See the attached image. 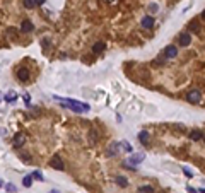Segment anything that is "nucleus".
<instances>
[{"label": "nucleus", "instance_id": "f257e3e1", "mask_svg": "<svg viewBox=\"0 0 205 193\" xmlns=\"http://www.w3.org/2000/svg\"><path fill=\"white\" fill-rule=\"evenodd\" d=\"M57 101H60L62 104L65 108H70L72 111H77V113H86V111H89V104H86V103H79V101H74V99H57Z\"/></svg>", "mask_w": 205, "mask_h": 193}, {"label": "nucleus", "instance_id": "f03ea898", "mask_svg": "<svg viewBox=\"0 0 205 193\" xmlns=\"http://www.w3.org/2000/svg\"><path fill=\"white\" fill-rule=\"evenodd\" d=\"M186 101H188V103H192V104H198L202 101V92L198 89L190 91V92L186 94Z\"/></svg>", "mask_w": 205, "mask_h": 193}, {"label": "nucleus", "instance_id": "7ed1b4c3", "mask_svg": "<svg viewBox=\"0 0 205 193\" xmlns=\"http://www.w3.org/2000/svg\"><path fill=\"white\" fill-rule=\"evenodd\" d=\"M50 166L53 167V169H57V171H63L65 169V166H63V161H62V157L58 154H55L51 157V161H50Z\"/></svg>", "mask_w": 205, "mask_h": 193}, {"label": "nucleus", "instance_id": "20e7f679", "mask_svg": "<svg viewBox=\"0 0 205 193\" xmlns=\"http://www.w3.org/2000/svg\"><path fill=\"white\" fill-rule=\"evenodd\" d=\"M164 58H175L176 55H178V48L175 46V45H168L166 48H164Z\"/></svg>", "mask_w": 205, "mask_h": 193}, {"label": "nucleus", "instance_id": "39448f33", "mask_svg": "<svg viewBox=\"0 0 205 193\" xmlns=\"http://www.w3.org/2000/svg\"><path fill=\"white\" fill-rule=\"evenodd\" d=\"M29 77H31V73H29V70H27V69H19L17 70V79L21 82H27V80H29Z\"/></svg>", "mask_w": 205, "mask_h": 193}, {"label": "nucleus", "instance_id": "423d86ee", "mask_svg": "<svg viewBox=\"0 0 205 193\" xmlns=\"http://www.w3.org/2000/svg\"><path fill=\"white\" fill-rule=\"evenodd\" d=\"M33 29H34V26H33V22H31L29 19H24V21L21 22V31L22 33H31Z\"/></svg>", "mask_w": 205, "mask_h": 193}, {"label": "nucleus", "instance_id": "0eeeda50", "mask_svg": "<svg viewBox=\"0 0 205 193\" xmlns=\"http://www.w3.org/2000/svg\"><path fill=\"white\" fill-rule=\"evenodd\" d=\"M142 27H145V29H152L154 27V17L152 16H144V19H142Z\"/></svg>", "mask_w": 205, "mask_h": 193}, {"label": "nucleus", "instance_id": "6e6552de", "mask_svg": "<svg viewBox=\"0 0 205 193\" xmlns=\"http://www.w3.org/2000/svg\"><path fill=\"white\" fill-rule=\"evenodd\" d=\"M190 41H192L190 33H183V34H179V45H181V46H188Z\"/></svg>", "mask_w": 205, "mask_h": 193}, {"label": "nucleus", "instance_id": "1a4fd4ad", "mask_svg": "<svg viewBox=\"0 0 205 193\" xmlns=\"http://www.w3.org/2000/svg\"><path fill=\"white\" fill-rule=\"evenodd\" d=\"M104 48H106V45L103 43V41H97V43L92 46V53H94V55H99V53L104 52Z\"/></svg>", "mask_w": 205, "mask_h": 193}, {"label": "nucleus", "instance_id": "9d476101", "mask_svg": "<svg viewBox=\"0 0 205 193\" xmlns=\"http://www.w3.org/2000/svg\"><path fill=\"white\" fill-rule=\"evenodd\" d=\"M115 183H116L120 188H127L128 186V180L123 178V176H116V178H115Z\"/></svg>", "mask_w": 205, "mask_h": 193}, {"label": "nucleus", "instance_id": "9b49d317", "mask_svg": "<svg viewBox=\"0 0 205 193\" xmlns=\"http://www.w3.org/2000/svg\"><path fill=\"white\" fill-rule=\"evenodd\" d=\"M24 142H26V138H24V135H22V133H17V135H16V137H14V147H21L22 144H24Z\"/></svg>", "mask_w": 205, "mask_h": 193}, {"label": "nucleus", "instance_id": "f8f14e48", "mask_svg": "<svg viewBox=\"0 0 205 193\" xmlns=\"http://www.w3.org/2000/svg\"><path fill=\"white\" fill-rule=\"evenodd\" d=\"M145 159V154H133L130 155V164H139Z\"/></svg>", "mask_w": 205, "mask_h": 193}, {"label": "nucleus", "instance_id": "ddd939ff", "mask_svg": "<svg viewBox=\"0 0 205 193\" xmlns=\"http://www.w3.org/2000/svg\"><path fill=\"white\" fill-rule=\"evenodd\" d=\"M16 99H17V92H16V91H9V92L5 94V101H7V103H14Z\"/></svg>", "mask_w": 205, "mask_h": 193}, {"label": "nucleus", "instance_id": "4468645a", "mask_svg": "<svg viewBox=\"0 0 205 193\" xmlns=\"http://www.w3.org/2000/svg\"><path fill=\"white\" fill-rule=\"evenodd\" d=\"M120 149H123V152H132L133 147H132V144H128L127 140H123V142H120Z\"/></svg>", "mask_w": 205, "mask_h": 193}, {"label": "nucleus", "instance_id": "2eb2a0df", "mask_svg": "<svg viewBox=\"0 0 205 193\" xmlns=\"http://www.w3.org/2000/svg\"><path fill=\"white\" fill-rule=\"evenodd\" d=\"M139 140H140V144L147 145V144H149V133L147 132H140L139 133Z\"/></svg>", "mask_w": 205, "mask_h": 193}, {"label": "nucleus", "instance_id": "dca6fc26", "mask_svg": "<svg viewBox=\"0 0 205 193\" xmlns=\"http://www.w3.org/2000/svg\"><path fill=\"white\" fill-rule=\"evenodd\" d=\"M202 137H203V133H202L200 130H193V132H190V138H192V140H200Z\"/></svg>", "mask_w": 205, "mask_h": 193}, {"label": "nucleus", "instance_id": "f3484780", "mask_svg": "<svg viewBox=\"0 0 205 193\" xmlns=\"http://www.w3.org/2000/svg\"><path fill=\"white\" fill-rule=\"evenodd\" d=\"M89 137H91V142H92V144H96V142L99 140V132L92 128L91 132H89Z\"/></svg>", "mask_w": 205, "mask_h": 193}, {"label": "nucleus", "instance_id": "a211bd4d", "mask_svg": "<svg viewBox=\"0 0 205 193\" xmlns=\"http://www.w3.org/2000/svg\"><path fill=\"white\" fill-rule=\"evenodd\" d=\"M137 193H154V188L150 184H145V186H140V188L137 190Z\"/></svg>", "mask_w": 205, "mask_h": 193}, {"label": "nucleus", "instance_id": "6ab92c4d", "mask_svg": "<svg viewBox=\"0 0 205 193\" xmlns=\"http://www.w3.org/2000/svg\"><path fill=\"white\" fill-rule=\"evenodd\" d=\"M120 149V144H116V142H113V144H111V145L108 147V155H113L115 152H116V150Z\"/></svg>", "mask_w": 205, "mask_h": 193}, {"label": "nucleus", "instance_id": "aec40b11", "mask_svg": "<svg viewBox=\"0 0 205 193\" xmlns=\"http://www.w3.org/2000/svg\"><path fill=\"white\" fill-rule=\"evenodd\" d=\"M22 184H24L26 188H29L31 184H33V176H31V174L24 176V180H22Z\"/></svg>", "mask_w": 205, "mask_h": 193}, {"label": "nucleus", "instance_id": "412c9836", "mask_svg": "<svg viewBox=\"0 0 205 193\" xmlns=\"http://www.w3.org/2000/svg\"><path fill=\"white\" fill-rule=\"evenodd\" d=\"M31 176H33V180H38V181H44V178H43V174L39 171H33L31 173Z\"/></svg>", "mask_w": 205, "mask_h": 193}, {"label": "nucleus", "instance_id": "4be33fe9", "mask_svg": "<svg viewBox=\"0 0 205 193\" xmlns=\"http://www.w3.org/2000/svg\"><path fill=\"white\" fill-rule=\"evenodd\" d=\"M5 190H7L9 193H16V191H17V186L12 184V183H7V184H5Z\"/></svg>", "mask_w": 205, "mask_h": 193}, {"label": "nucleus", "instance_id": "5701e85b", "mask_svg": "<svg viewBox=\"0 0 205 193\" xmlns=\"http://www.w3.org/2000/svg\"><path fill=\"white\" fill-rule=\"evenodd\" d=\"M7 34H9L10 38H17V31L14 29V27H7Z\"/></svg>", "mask_w": 205, "mask_h": 193}, {"label": "nucleus", "instance_id": "b1692460", "mask_svg": "<svg viewBox=\"0 0 205 193\" xmlns=\"http://www.w3.org/2000/svg\"><path fill=\"white\" fill-rule=\"evenodd\" d=\"M24 7L26 9H34V2L33 0H24Z\"/></svg>", "mask_w": 205, "mask_h": 193}, {"label": "nucleus", "instance_id": "393cba45", "mask_svg": "<svg viewBox=\"0 0 205 193\" xmlns=\"http://www.w3.org/2000/svg\"><path fill=\"white\" fill-rule=\"evenodd\" d=\"M157 9H159V7H157V4H150V5H149V10H150V12H156Z\"/></svg>", "mask_w": 205, "mask_h": 193}, {"label": "nucleus", "instance_id": "a878e982", "mask_svg": "<svg viewBox=\"0 0 205 193\" xmlns=\"http://www.w3.org/2000/svg\"><path fill=\"white\" fill-rule=\"evenodd\" d=\"M183 173H185V174L188 176V178H192V176H193V173L190 171V169H188V167H183Z\"/></svg>", "mask_w": 205, "mask_h": 193}, {"label": "nucleus", "instance_id": "bb28decb", "mask_svg": "<svg viewBox=\"0 0 205 193\" xmlns=\"http://www.w3.org/2000/svg\"><path fill=\"white\" fill-rule=\"evenodd\" d=\"M190 27H192V29H193V31H198V27H200V24H196V22H195V21H193V22H192V24H190Z\"/></svg>", "mask_w": 205, "mask_h": 193}, {"label": "nucleus", "instance_id": "cd10ccee", "mask_svg": "<svg viewBox=\"0 0 205 193\" xmlns=\"http://www.w3.org/2000/svg\"><path fill=\"white\" fill-rule=\"evenodd\" d=\"M186 191H188V193H198L195 188H192V186H186Z\"/></svg>", "mask_w": 205, "mask_h": 193}, {"label": "nucleus", "instance_id": "c85d7f7f", "mask_svg": "<svg viewBox=\"0 0 205 193\" xmlns=\"http://www.w3.org/2000/svg\"><path fill=\"white\" fill-rule=\"evenodd\" d=\"M24 101H26L27 104H29V101H31V96L27 94V92H26V94H24Z\"/></svg>", "mask_w": 205, "mask_h": 193}, {"label": "nucleus", "instance_id": "c756f323", "mask_svg": "<svg viewBox=\"0 0 205 193\" xmlns=\"http://www.w3.org/2000/svg\"><path fill=\"white\" fill-rule=\"evenodd\" d=\"M34 2V5H43L44 4V0H33Z\"/></svg>", "mask_w": 205, "mask_h": 193}, {"label": "nucleus", "instance_id": "7c9ffc66", "mask_svg": "<svg viewBox=\"0 0 205 193\" xmlns=\"http://www.w3.org/2000/svg\"><path fill=\"white\" fill-rule=\"evenodd\" d=\"M21 157H22V159H24V161H26V163H29V155H26V154H22V155H21Z\"/></svg>", "mask_w": 205, "mask_h": 193}, {"label": "nucleus", "instance_id": "2f4dec72", "mask_svg": "<svg viewBox=\"0 0 205 193\" xmlns=\"http://www.w3.org/2000/svg\"><path fill=\"white\" fill-rule=\"evenodd\" d=\"M2 186H5V184H4V181L0 180V188H2Z\"/></svg>", "mask_w": 205, "mask_h": 193}, {"label": "nucleus", "instance_id": "473e14b6", "mask_svg": "<svg viewBox=\"0 0 205 193\" xmlns=\"http://www.w3.org/2000/svg\"><path fill=\"white\" fill-rule=\"evenodd\" d=\"M50 193H58V191H57V190H51V191H50Z\"/></svg>", "mask_w": 205, "mask_h": 193}, {"label": "nucleus", "instance_id": "72a5a7b5", "mask_svg": "<svg viewBox=\"0 0 205 193\" xmlns=\"http://www.w3.org/2000/svg\"><path fill=\"white\" fill-rule=\"evenodd\" d=\"M202 17H203V19H205V10H203V12H202Z\"/></svg>", "mask_w": 205, "mask_h": 193}, {"label": "nucleus", "instance_id": "f704fd0d", "mask_svg": "<svg viewBox=\"0 0 205 193\" xmlns=\"http://www.w3.org/2000/svg\"><path fill=\"white\" fill-rule=\"evenodd\" d=\"M200 193H205V188H202V190H200Z\"/></svg>", "mask_w": 205, "mask_h": 193}, {"label": "nucleus", "instance_id": "c9c22d12", "mask_svg": "<svg viewBox=\"0 0 205 193\" xmlns=\"http://www.w3.org/2000/svg\"><path fill=\"white\" fill-rule=\"evenodd\" d=\"M202 140H203V142H205V135H203V137H202Z\"/></svg>", "mask_w": 205, "mask_h": 193}]
</instances>
